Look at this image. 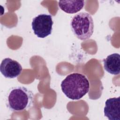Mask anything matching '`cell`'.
<instances>
[{"mask_svg": "<svg viewBox=\"0 0 120 120\" xmlns=\"http://www.w3.org/2000/svg\"><path fill=\"white\" fill-rule=\"evenodd\" d=\"M33 93L28 89L15 87L8 92L6 105L11 111H22L30 109L33 105Z\"/></svg>", "mask_w": 120, "mask_h": 120, "instance_id": "cell-2", "label": "cell"}, {"mask_svg": "<svg viewBox=\"0 0 120 120\" xmlns=\"http://www.w3.org/2000/svg\"><path fill=\"white\" fill-rule=\"evenodd\" d=\"M53 21L52 16L40 14L34 17L31 22L32 29L35 35L39 38H45L50 35L52 30Z\"/></svg>", "mask_w": 120, "mask_h": 120, "instance_id": "cell-4", "label": "cell"}, {"mask_svg": "<svg viewBox=\"0 0 120 120\" xmlns=\"http://www.w3.org/2000/svg\"><path fill=\"white\" fill-rule=\"evenodd\" d=\"M104 112L105 116L110 120H120V97L107 99Z\"/></svg>", "mask_w": 120, "mask_h": 120, "instance_id": "cell-6", "label": "cell"}, {"mask_svg": "<svg viewBox=\"0 0 120 120\" xmlns=\"http://www.w3.org/2000/svg\"><path fill=\"white\" fill-rule=\"evenodd\" d=\"M70 26L74 35L81 40L89 39L94 31L92 17L86 12H81L75 15L71 19Z\"/></svg>", "mask_w": 120, "mask_h": 120, "instance_id": "cell-3", "label": "cell"}, {"mask_svg": "<svg viewBox=\"0 0 120 120\" xmlns=\"http://www.w3.org/2000/svg\"><path fill=\"white\" fill-rule=\"evenodd\" d=\"M104 68L108 73L117 75L120 72V55L119 53H112L108 55L103 60Z\"/></svg>", "mask_w": 120, "mask_h": 120, "instance_id": "cell-7", "label": "cell"}, {"mask_svg": "<svg viewBox=\"0 0 120 120\" xmlns=\"http://www.w3.org/2000/svg\"><path fill=\"white\" fill-rule=\"evenodd\" d=\"M0 71L7 78H14L19 76L22 71V67L17 61L9 58L2 60L0 66Z\"/></svg>", "mask_w": 120, "mask_h": 120, "instance_id": "cell-5", "label": "cell"}, {"mask_svg": "<svg viewBox=\"0 0 120 120\" xmlns=\"http://www.w3.org/2000/svg\"><path fill=\"white\" fill-rule=\"evenodd\" d=\"M60 86L67 97L72 100H78L88 92L90 83L84 75L73 73L66 76L62 81Z\"/></svg>", "mask_w": 120, "mask_h": 120, "instance_id": "cell-1", "label": "cell"}, {"mask_svg": "<svg viewBox=\"0 0 120 120\" xmlns=\"http://www.w3.org/2000/svg\"><path fill=\"white\" fill-rule=\"evenodd\" d=\"M84 0H60V8L65 13L74 14L80 11L84 7Z\"/></svg>", "mask_w": 120, "mask_h": 120, "instance_id": "cell-8", "label": "cell"}]
</instances>
